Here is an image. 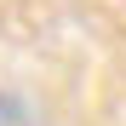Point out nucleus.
<instances>
[{"label":"nucleus","mask_w":126,"mask_h":126,"mask_svg":"<svg viewBox=\"0 0 126 126\" xmlns=\"http://www.w3.org/2000/svg\"><path fill=\"white\" fill-rule=\"evenodd\" d=\"M0 126H29V103L12 97V92H0Z\"/></svg>","instance_id":"1"}]
</instances>
